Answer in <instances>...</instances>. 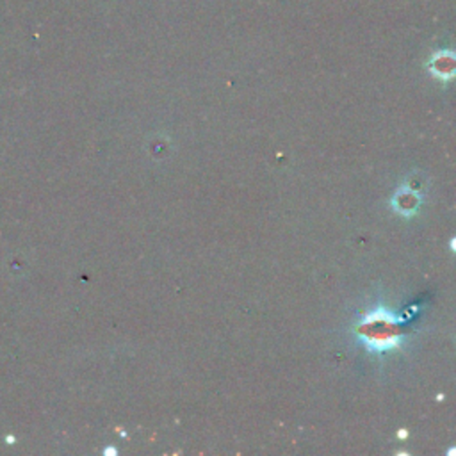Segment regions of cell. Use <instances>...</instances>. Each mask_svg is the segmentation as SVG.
Wrapping results in <instances>:
<instances>
[{"label": "cell", "instance_id": "6da1fadb", "mask_svg": "<svg viewBox=\"0 0 456 456\" xmlns=\"http://www.w3.org/2000/svg\"><path fill=\"white\" fill-rule=\"evenodd\" d=\"M430 69L440 81H449L455 75V55H452V52H437L431 57Z\"/></svg>", "mask_w": 456, "mask_h": 456}]
</instances>
